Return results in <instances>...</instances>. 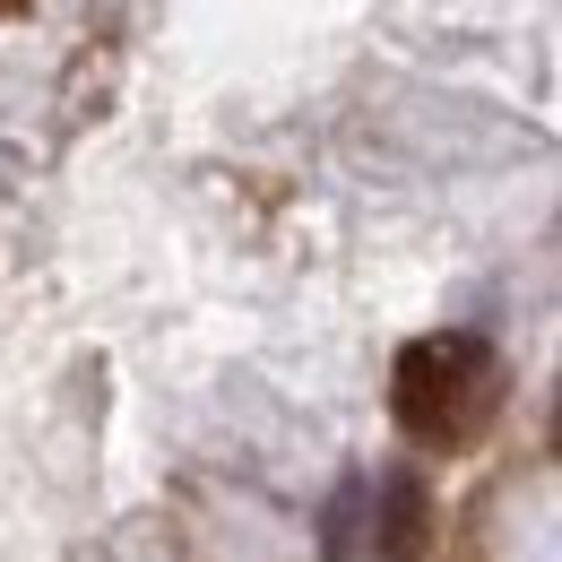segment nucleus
<instances>
[{
    "mask_svg": "<svg viewBox=\"0 0 562 562\" xmlns=\"http://www.w3.org/2000/svg\"><path fill=\"white\" fill-rule=\"evenodd\" d=\"M502 398V363H493L485 338L450 329V338H416L398 347V381H390V407H398V432L424 441V450H459L476 441Z\"/></svg>",
    "mask_w": 562,
    "mask_h": 562,
    "instance_id": "1",
    "label": "nucleus"
},
{
    "mask_svg": "<svg viewBox=\"0 0 562 562\" xmlns=\"http://www.w3.org/2000/svg\"><path fill=\"white\" fill-rule=\"evenodd\" d=\"M424 546H432V485L416 468H381V485H372V554L416 562Z\"/></svg>",
    "mask_w": 562,
    "mask_h": 562,
    "instance_id": "2",
    "label": "nucleus"
}]
</instances>
